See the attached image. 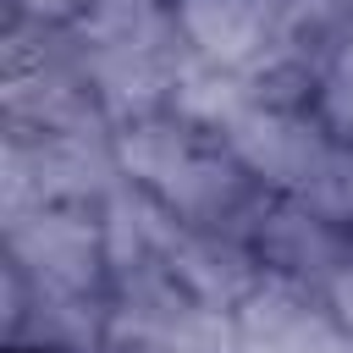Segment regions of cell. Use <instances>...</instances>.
I'll return each mask as SVG.
<instances>
[{
  "instance_id": "obj_1",
  "label": "cell",
  "mask_w": 353,
  "mask_h": 353,
  "mask_svg": "<svg viewBox=\"0 0 353 353\" xmlns=\"http://www.w3.org/2000/svg\"><path fill=\"white\" fill-rule=\"evenodd\" d=\"M226 132H232L237 160H243L254 176L309 188V176H314V165H320V149H314V138H309L292 116H281V110H248V116H237Z\"/></svg>"
},
{
  "instance_id": "obj_2",
  "label": "cell",
  "mask_w": 353,
  "mask_h": 353,
  "mask_svg": "<svg viewBox=\"0 0 353 353\" xmlns=\"http://www.w3.org/2000/svg\"><path fill=\"white\" fill-rule=\"evenodd\" d=\"M182 33L215 66H237L265 44V17L254 0H182Z\"/></svg>"
},
{
  "instance_id": "obj_3",
  "label": "cell",
  "mask_w": 353,
  "mask_h": 353,
  "mask_svg": "<svg viewBox=\"0 0 353 353\" xmlns=\"http://www.w3.org/2000/svg\"><path fill=\"white\" fill-rule=\"evenodd\" d=\"M22 248L50 287H77L83 276H94V232L77 226L72 215H39L22 232Z\"/></svg>"
}]
</instances>
